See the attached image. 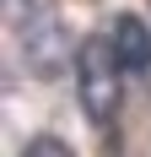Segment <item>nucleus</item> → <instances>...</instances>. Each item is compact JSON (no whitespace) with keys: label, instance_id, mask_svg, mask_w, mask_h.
Here are the masks:
<instances>
[{"label":"nucleus","instance_id":"f03ea898","mask_svg":"<svg viewBox=\"0 0 151 157\" xmlns=\"http://www.w3.org/2000/svg\"><path fill=\"white\" fill-rule=\"evenodd\" d=\"M16 38H22V60H27L32 76L54 81L65 65H70V33H65V22L49 11V6H32V11L16 22Z\"/></svg>","mask_w":151,"mask_h":157},{"label":"nucleus","instance_id":"f257e3e1","mask_svg":"<svg viewBox=\"0 0 151 157\" xmlns=\"http://www.w3.org/2000/svg\"><path fill=\"white\" fill-rule=\"evenodd\" d=\"M119 81H124V65L113 54V38L108 33L81 38V49H76V98H81V109L97 130H108L119 119V98H124Z\"/></svg>","mask_w":151,"mask_h":157},{"label":"nucleus","instance_id":"20e7f679","mask_svg":"<svg viewBox=\"0 0 151 157\" xmlns=\"http://www.w3.org/2000/svg\"><path fill=\"white\" fill-rule=\"evenodd\" d=\"M22 157H76V152L60 141V136H38V141H27V152H22Z\"/></svg>","mask_w":151,"mask_h":157},{"label":"nucleus","instance_id":"7ed1b4c3","mask_svg":"<svg viewBox=\"0 0 151 157\" xmlns=\"http://www.w3.org/2000/svg\"><path fill=\"white\" fill-rule=\"evenodd\" d=\"M108 38H113V54H119V65L130 71V76H146L151 71V27L140 22V16H119Z\"/></svg>","mask_w":151,"mask_h":157}]
</instances>
